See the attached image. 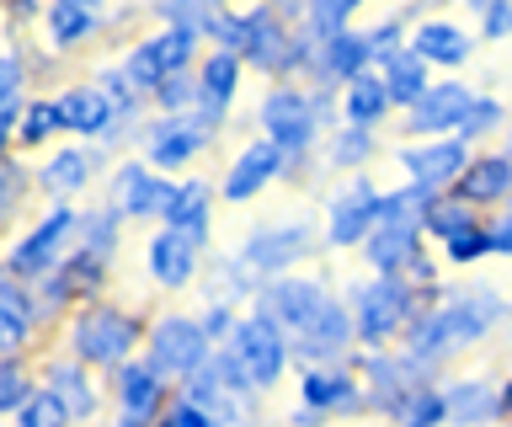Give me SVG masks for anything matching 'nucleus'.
Returning <instances> with one entry per match:
<instances>
[{
  "mask_svg": "<svg viewBox=\"0 0 512 427\" xmlns=\"http://www.w3.org/2000/svg\"><path fill=\"white\" fill-rule=\"evenodd\" d=\"M502 321H512V299L496 289V283H470V289H448L432 310L416 315L411 337L400 347L416 358H427V363H438V369H448L459 353H470V347L486 342Z\"/></svg>",
  "mask_w": 512,
  "mask_h": 427,
  "instance_id": "f257e3e1",
  "label": "nucleus"
},
{
  "mask_svg": "<svg viewBox=\"0 0 512 427\" xmlns=\"http://www.w3.org/2000/svg\"><path fill=\"white\" fill-rule=\"evenodd\" d=\"M144 342H150V315L139 305H123V299H96L59 326V347L102 379L123 374L134 358H144Z\"/></svg>",
  "mask_w": 512,
  "mask_h": 427,
  "instance_id": "f03ea898",
  "label": "nucleus"
},
{
  "mask_svg": "<svg viewBox=\"0 0 512 427\" xmlns=\"http://www.w3.org/2000/svg\"><path fill=\"white\" fill-rule=\"evenodd\" d=\"M256 134L267 139V145L283 150V187H294L310 177V166L320 161V145H326V118H320V102L310 86H267L262 102H256Z\"/></svg>",
  "mask_w": 512,
  "mask_h": 427,
  "instance_id": "7ed1b4c3",
  "label": "nucleus"
},
{
  "mask_svg": "<svg viewBox=\"0 0 512 427\" xmlns=\"http://www.w3.org/2000/svg\"><path fill=\"white\" fill-rule=\"evenodd\" d=\"M342 299L352 310V326H358V353H390L411 337L416 315L432 310V299H422L406 278H374V273L347 283Z\"/></svg>",
  "mask_w": 512,
  "mask_h": 427,
  "instance_id": "20e7f679",
  "label": "nucleus"
},
{
  "mask_svg": "<svg viewBox=\"0 0 512 427\" xmlns=\"http://www.w3.org/2000/svg\"><path fill=\"white\" fill-rule=\"evenodd\" d=\"M75 251H80V203H43V209L22 225V235L6 246L0 273L38 289L48 273H59V267L75 257Z\"/></svg>",
  "mask_w": 512,
  "mask_h": 427,
  "instance_id": "39448f33",
  "label": "nucleus"
},
{
  "mask_svg": "<svg viewBox=\"0 0 512 427\" xmlns=\"http://www.w3.org/2000/svg\"><path fill=\"white\" fill-rule=\"evenodd\" d=\"M326 251V235H320L315 219H267V225L246 230L235 257L246 262V273L256 283H278L288 273H304V262H315Z\"/></svg>",
  "mask_w": 512,
  "mask_h": 427,
  "instance_id": "423d86ee",
  "label": "nucleus"
},
{
  "mask_svg": "<svg viewBox=\"0 0 512 427\" xmlns=\"http://www.w3.org/2000/svg\"><path fill=\"white\" fill-rule=\"evenodd\" d=\"M219 353L235 363L240 379H246L256 395H272L288 374H299V363H294V337H288L278 321H267L262 310H251V305H246V315H240L235 337L224 342Z\"/></svg>",
  "mask_w": 512,
  "mask_h": 427,
  "instance_id": "0eeeda50",
  "label": "nucleus"
},
{
  "mask_svg": "<svg viewBox=\"0 0 512 427\" xmlns=\"http://www.w3.org/2000/svg\"><path fill=\"white\" fill-rule=\"evenodd\" d=\"M214 353H219V347L208 342L198 310H160V315H150L144 363H150L160 379H171L176 390H182L198 369H208V363H214Z\"/></svg>",
  "mask_w": 512,
  "mask_h": 427,
  "instance_id": "6e6552de",
  "label": "nucleus"
},
{
  "mask_svg": "<svg viewBox=\"0 0 512 427\" xmlns=\"http://www.w3.org/2000/svg\"><path fill=\"white\" fill-rule=\"evenodd\" d=\"M203 54H208V43L198 33H171V27H155V33H144V38L128 43V49L118 54V65L128 75V86L150 102L155 91L171 81V75H192V70H198Z\"/></svg>",
  "mask_w": 512,
  "mask_h": 427,
  "instance_id": "1a4fd4ad",
  "label": "nucleus"
},
{
  "mask_svg": "<svg viewBox=\"0 0 512 427\" xmlns=\"http://www.w3.org/2000/svg\"><path fill=\"white\" fill-rule=\"evenodd\" d=\"M352 369H358V379H363L368 411L384 417V422H390L422 385H443L438 363L416 358V353H406V347H390V353H358V358H352Z\"/></svg>",
  "mask_w": 512,
  "mask_h": 427,
  "instance_id": "9d476101",
  "label": "nucleus"
},
{
  "mask_svg": "<svg viewBox=\"0 0 512 427\" xmlns=\"http://www.w3.org/2000/svg\"><path fill=\"white\" fill-rule=\"evenodd\" d=\"M299 401L288 411V427H326V422H342V417H363L368 401H363V379L352 363H331V369H299L294 379Z\"/></svg>",
  "mask_w": 512,
  "mask_h": 427,
  "instance_id": "9b49d317",
  "label": "nucleus"
},
{
  "mask_svg": "<svg viewBox=\"0 0 512 427\" xmlns=\"http://www.w3.org/2000/svg\"><path fill=\"white\" fill-rule=\"evenodd\" d=\"M176 182L182 177H160L150 161H139V155H118L107 171V203L118 209L128 225H166L171 203H176Z\"/></svg>",
  "mask_w": 512,
  "mask_h": 427,
  "instance_id": "f8f14e48",
  "label": "nucleus"
},
{
  "mask_svg": "<svg viewBox=\"0 0 512 427\" xmlns=\"http://www.w3.org/2000/svg\"><path fill=\"white\" fill-rule=\"evenodd\" d=\"M38 385L48 395H59L64 411L75 417V427H96L112 411V395H107V379L91 374L80 358H70L64 347H48L38 353Z\"/></svg>",
  "mask_w": 512,
  "mask_h": 427,
  "instance_id": "ddd939ff",
  "label": "nucleus"
},
{
  "mask_svg": "<svg viewBox=\"0 0 512 427\" xmlns=\"http://www.w3.org/2000/svg\"><path fill=\"white\" fill-rule=\"evenodd\" d=\"M379 198H384V187L374 177H347L336 187L326 198V214H320L326 251H363L368 235L379 230Z\"/></svg>",
  "mask_w": 512,
  "mask_h": 427,
  "instance_id": "4468645a",
  "label": "nucleus"
},
{
  "mask_svg": "<svg viewBox=\"0 0 512 427\" xmlns=\"http://www.w3.org/2000/svg\"><path fill=\"white\" fill-rule=\"evenodd\" d=\"M219 145V129L208 118H150V129L139 139V161H150L160 177H182L187 166H198L208 150Z\"/></svg>",
  "mask_w": 512,
  "mask_h": 427,
  "instance_id": "2eb2a0df",
  "label": "nucleus"
},
{
  "mask_svg": "<svg viewBox=\"0 0 512 427\" xmlns=\"http://www.w3.org/2000/svg\"><path fill=\"white\" fill-rule=\"evenodd\" d=\"M107 161H112V155L102 145H75V139H64V145L38 155V166H32V177H38V198L43 203H80L96 182H102Z\"/></svg>",
  "mask_w": 512,
  "mask_h": 427,
  "instance_id": "dca6fc26",
  "label": "nucleus"
},
{
  "mask_svg": "<svg viewBox=\"0 0 512 427\" xmlns=\"http://www.w3.org/2000/svg\"><path fill=\"white\" fill-rule=\"evenodd\" d=\"M107 395H112V427H160L166 406L176 401V385L160 379L144 358H134L123 374L107 379Z\"/></svg>",
  "mask_w": 512,
  "mask_h": 427,
  "instance_id": "f3484780",
  "label": "nucleus"
},
{
  "mask_svg": "<svg viewBox=\"0 0 512 427\" xmlns=\"http://www.w3.org/2000/svg\"><path fill=\"white\" fill-rule=\"evenodd\" d=\"M470 161H475V150L459 145V139H406V145L395 150V166L406 171L400 182L427 187V193H438V198H448L464 182Z\"/></svg>",
  "mask_w": 512,
  "mask_h": 427,
  "instance_id": "a211bd4d",
  "label": "nucleus"
},
{
  "mask_svg": "<svg viewBox=\"0 0 512 427\" xmlns=\"http://www.w3.org/2000/svg\"><path fill=\"white\" fill-rule=\"evenodd\" d=\"M208 273V246L192 241L182 230H150V241H144V278L155 283L160 294H187L192 283Z\"/></svg>",
  "mask_w": 512,
  "mask_h": 427,
  "instance_id": "6ab92c4d",
  "label": "nucleus"
},
{
  "mask_svg": "<svg viewBox=\"0 0 512 427\" xmlns=\"http://www.w3.org/2000/svg\"><path fill=\"white\" fill-rule=\"evenodd\" d=\"M331 294H336V289H331L320 273H288V278H278V283H262V289H256V299H251V310H262L267 321H278V326L288 331V337H299V331L331 305Z\"/></svg>",
  "mask_w": 512,
  "mask_h": 427,
  "instance_id": "aec40b11",
  "label": "nucleus"
},
{
  "mask_svg": "<svg viewBox=\"0 0 512 427\" xmlns=\"http://www.w3.org/2000/svg\"><path fill=\"white\" fill-rule=\"evenodd\" d=\"M43 331H48V315L38 289L0 273V358H38Z\"/></svg>",
  "mask_w": 512,
  "mask_h": 427,
  "instance_id": "412c9836",
  "label": "nucleus"
},
{
  "mask_svg": "<svg viewBox=\"0 0 512 427\" xmlns=\"http://www.w3.org/2000/svg\"><path fill=\"white\" fill-rule=\"evenodd\" d=\"M352 358H358V326H352L347 299L331 294V305L294 337V363L299 369H331V363H352Z\"/></svg>",
  "mask_w": 512,
  "mask_h": 427,
  "instance_id": "4be33fe9",
  "label": "nucleus"
},
{
  "mask_svg": "<svg viewBox=\"0 0 512 427\" xmlns=\"http://www.w3.org/2000/svg\"><path fill=\"white\" fill-rule=\"evenodd\" d=\"M283 150L278 145H267L262 134H251L246 145L235 150V161L219 171V198L224 203H235V209H246V203H256L262 193H272V187H283Z\"/></svg>",
  "mask_w": 512,
  "mask_h": 427,
  "instance_id": "5701e85b",
  "label": "nucleus"
},
{
  "mask_svg": "<svg viewBox=\"0 0 512 427\" xmlns=\"http://www.w3.org/2000/svg\"><path fill=\"white\" fill-rule=\"evenodd\" d=\"M480 97V86H470L464 75H438V86L427 91V102L416 107V113H406L400 123H406V139H454L459 123L470 118V107Z\"/></svg>",
  "mask_w": 512,
  "mask_h": 427,
  "instance_id": "b1692460",
  "label": "nucleus"
},
{
  "mask_svg": "<svg viewBox=\"0 0 512 427\" xmlns=\"http://www.w3.org/2000/svg\"><path fill=\"white\" fill-rule=\"evenodd\" d=\"M475 49H480L475 27H464L459 17H443V11H422L411 27V54H422L438 75H459L475 59Z\"/></svg>",
  "mask_w": 512,
  "mask_h": 427,
  "instance_id": "393cba45",
  "label": "nucleus"
},
{
  "mask_svg": "<svg viewBox=\"0 0 512 427\" xmlns=\"http://www.w3.org/2000/svg\"><path fill=\"white\" fill-rule=\"evenodd\" d=\"M107 11L96 6V0H48L43 6V43H48V54L64 59V54H80L86 43H96L107 33Z\"/></svg>",
  "mask_w": 512,
  "mask_h": 427,
  "instance_id": "a878e982",
  "label": "nucleus"
},
{
  "mask_svg": "<svg viewBox=\"0 0 512 427\" xmlns=\"http://www.w3.org/2000/svg\"><path fill=\"white\" fill-rule=\"evenodd\" d=\"M363 75H374V49H368V33L358 27V33H342V38L320 43L315 65H310V81H304V86L336 91V97H342V91L352 81H363Z\"/></svg>",
  "mask_w": 512,
  "mask_h": 427,
  "instance_id": "bb28decb",
  "label": "nucleus"
},
{
  "mask_svg": "<svg viewBox=\"0 0 512 427\" xmlns=\"http://www.w3.org/2000/svg\"><path fill=\"white\" fill-rule=\"evenodd\" d=\"M240 86H246V65L224 49H208L198 65V118H208L224 134V123H230L235 102H240Z\"/></svg>",
  "mask_w": 512,
  "mask_h": 427,
  "instance_id": "cd10ccee",
  "label": "nucleus"
},
{
  "mask_svg": "<svg viewBox=\"0 0 512 427\" xmlns=\"http://www.w3.org/2000/svg\"><path fill=\"white\" fill-rule=\"evenodd\" d=\"M54 102H59L64 139H75V145H102V139H107V129H112V102L102 97V86H96V81L59 86Z\"/></svg>",
  "mask_w": 512,
  "mask_h": 427,
  "instance_id": "c85d7f7f",
  "label": "nucleus"
},
{
  "mask_svg": "<svg viewBox=\"0 0 512 427\" xmlns=\"http://www.w3.org/2000/svg\"><path fill=\"white\" fill-rule=\"evenodd\" d=\"M459 203H470L475 214H502L507 198H512V155L496 145V150H480L470 171H464V182L454 187Z\"/></svg>",
  "mask_w": 512,
  "mask_h": 427,
  "instance_id": "c756f323",
  "label": "nucleus"
},
{
  "mask_svg": "<svg viewBox=\"0 0 512 427\" xmlns=\"http://www.w3.org/2000/svg\"><path fill=\"white\" fill-rule=\"evenodd\" d=\"M448 427H496L502 422V379L491 374H459L443 379Z\"/></svg>",
  "mask_w": 512,
  "mask_h": 427,
  "instance_id": "7c9ffc66",
  "label": "nucleus"
},
{
  "mask_svg": "<svg viewBox=\"0 0 512 427\" xmlns=\"http://www.w3.org/2000/svg\"><path fill=\"white\" fill-rule=\"evenodd\" d=\"M219 182H208V177H182L176 182V203H171V214H166V230H182L192 235V241H214V209H219Z\"/></svg>",
  "mask_w": 512,
  "mask_h": 427,
  "instance_id": "2f4dec72",
  "label": "nucleus"
},
{
  "mask_svg": "<svg viewBox=\"0 0 512 427\" xmlns=\"http://www.w3.org/2000/svg\"><path fill=\"white\" fill-rule=\"evenodd\" d=\"M422 251H427L422 230H384L379 225L358 257H363V273H374V278H406V267L422 257Z\"/></svg>",
  "mask_w": 512,
  "mask_h": 427,
  "instance_id": "473e14b6",
  "label": "nucleus"
},
{
  "mask_svg": "<svg viewBox=\"0 0 512 427\" xmlns=\"http://www.w3.org/2000/svg\"><path fill=\"white\" fill-rule=\"evenodd\" d=\"M379 75H384V91H390V102H395L400 118L416 113V107L427 102V91L438 86V70H432L422 54H411V49H400L395 59H384Z\"/></svg>",
  "mask_w": 512,
  "mask_h": 427,
  "instance_id": "72a5a7b5",
  "label": "nucleus"
},
{
  "mask_svg": "<svg viewBox=\"0 0 512 427\" xmlns=\"http://www.w3.org/2000/svg\"><path fill=\"white\" fill-rule=\"evenodd\" d=\"M379 150H384V139L379 134H368V129H331L326 134V145H320V166L336 171V177H368V166L379 161Z\"/></svg>",
  "mask_w": 512,
  "mask_h": 427,
  "instance_id": "f704fd0d",
  "label": "nucleus"
},
{
  "mask_svg": "<svg viewBox=\"0 0 512 427\" xmlns=\"http://www.w3.org/2000/svg\"><path fill=\"white\" fill-rule=\"evenodd\" d=\"M395 118V102H390V91H384V75H363V81H352L342 91V123L347 129H368V134H379L384 123Z\"/></svg>",
  "mask_w": 512,
  "mask_h": 427,
  "instance_id": "c9c22d12",
  "label": "nucleus"
},
{
  "mask_svg": "<svg viewBox=\"0 0 512 427\" xmlns=\"http://www.w3.org/2000/svg\"><path fill=\"white\" fill-rule=\"evenodd\" d=\"M54 145H64L59 102H54V91H38V97L27 102V113H22V129H16L11 150H16V155H48Z\"/></svg>",
  "mask_w": 512,
  "mask_h": 427,
  "instance_id": "e433bc0d",
  "label": "nucleus"
},
{
  "mask_svg": "<svg viewBox=\"0 0 512 427\" xmlns=\"http://www.w3.org/2000/svg\"><path fill=\"white\" fill-rule=\"evenodd\" d=\"M432 209H438V193L411 187V182H395V187H384V198H379V225L384 230H422L427 235Z\"/></svg>",
  "mask_w": 512,
  "mask_h": 427,
  "instance_id": "4c0bfd02",
  "label": "nucleus"
},
{
  "mask_svg": "<svg viewBox=\"0 0 512 427\" xmlns=\"http://www.w3.org/2000/svg\"><path fill=\"white\" fill-rule=\"evenodd\" d=\"M123 235H128V219L112 209L107 198H102V203H91V209H80V251H86V257L118 262Z\"/></svg>",
  "mask_w": 512,
  "mask_h": 427,
  "instance_id": "58836bf2",
  "label": "nucleus"
},
{
  "mask_svg": "<svg viewBox=\"0 0 512 427\" xmlns=\"http://www.w3.org/2000/svg\"><path fill=\"white\" fill-rule=\"evenodd\" d=\"M507 123H512L507 102L496 97V91H480L475 107H470V118L459 123V134H454V139H459V145H470V150L480 155V150H496L491 139H502V134H507Z\"/></svg>",
  "mask_w": 512,
  "mask_h": 427,
  "instance_id": "ea45409f",
  "label": "nucleus"
},
{
  "mask_svg": "<svg viewBox=\"0 0 512 427\" xmlns=\"http://www.w3.org/2000/svg\"><path fill=\"white\" fill-rule=\"evenodd\" d=\"M38 363L32 358H0V417L16 422L22 417V406L38 395Z\"/></svg>",
  "mask_w": 512,
  "mask_h": 427,
  "instance_id": "a19ab883",
  "label": "nucleus"
},
{
  "mask_svg": "<svg viewBox=\"0 0 512 427\" xmlns=\"http://www.w3.org/2000/svg\"><path fill=\"white\" fill-rule=\"evenodd\" d=\"M27 193H38V177H32V161L27 155L6 150V161H0V219H22V203Z\"/></svg>",
  "mask_w": 512,
  "mask_h": 427,
  "instance_id": "79ce46f5",
  "label": "nucleus"
},
{
  "mask_svg": "<svg viewBox=\"0 0 512 427\" xmlns=\"http://www.w3.org/2000/svg\"><path fill=\"white\" fill-rule=\"evenodd\" d=\"M304 33H310L315 43H331V38H342V33H358V0H310Z\"/></svg>",
  "mask_w": 512,
  "mask_h": 427,
  "instance_id": "37998d69",
  "label": "nucleus"
},
{
  "mask_svg": "<svg viewBox=\"0 0 512 427\" xmlns=\"http://www.w3.org/2000/svg\"><path fill=\"white\" fill-rule=\"evenodd\" d=\"M486 214H475L470 203H459L454 193L448 198H438V209H432V219H427V246H448L454 235H464V230H475Z\"/></svg>",
  "mask_w": 512,
  "mask_h": 427,
  "instance_id": "c03bdc74",
  "label": "nucleus"
},
{
  "mask_svg": "<svg viewBox=\"0 0 512 427\" xmlns=\"http://www.w3.org/2000/svg\"><path fill=\"white\" fill-rule=\"evenodd\" d=\"M390 427H448V401H443V385H422L406 406L390 417Z\"/></svg>",
  "mask_w": 512,
  "mask_h": 427,
  "instance_id": "a18cd8bd",
  "label": "nucleus"
},
{
  "mask_svg": "<svg viewBox=\"0 0 512 427\" xmlns=\"http://www.w3.org/2000/svg\"><path fill=\"white\" fill-rule=\"evenodd\" d=\"M438 257H443V267H454V273H470V267L491 262V246H486V219H480L475 230L454 235L448 246H438Z\"/></svg>",
  "mask_w": 512,
  "mask_h": 427,
  "instance_id": "49530a36",
  "label": "nucleus"
},
{
  "mask_svg": "<svg viewBox=\"0 0 512 427\" xmlns=\"http://www.w3.org/2000/svg\"><path fill=\"white\" fill-rule=\"evenodd\" d=\"M182 395H187L192 406H203L208 417H219V406L230 401V385H224V374H219V353H214V363H208V369H198V374L187 379Z\"/></svg>",
  "mask_w": 512,
  "mask_h": 427,
  "instance_id": "de8ad7c7",
  "label": "nucleus"
},
{
  "mask_svg": "<svg viewBox=\"0 0 512 427\" xmlns=\"http://www.w3.org/2000/svg\"><path fill=\"white\" fill-rule=\"evenodd\" d=\"M470 17H475L480 43H507L512 38V0H475Z\"/></svg>",
  "mask_w": 512,
  "mask_h": 427,
  "instance_id": "09e8293b",
  "label": "nucleus"
},
{
  "mask_svg": "<svg viewBox=\"0 0 512 427\" xmlns=\"http://www.w3.org/2000/svg\"><path fill=\"white\" fill-rule=\"evenodd\" d=\"M240 315H246V305H230V299H203L198 321H203V331H208V342H214V347H224V342L235 337Z\"/></svg>",
  "mask_w": 512,
  "mask_h": 427,
  "instance_id": "8fccbe9b",
  "label": "nucleus"
},
{
  "mask_svg": "<svg viewBox=\"0 0 512 427\" xmlns=\"http://www.w3.org/2000/svg\"><path fill=\"white\" fill-rule=\"evenodd\" d=\"M11 427H75V417L64 411V401H59V395L38 390V395H32V401L22 406V417H16Z\"/></svg>",
  "mask_w": 512,
  "mask_h": 427,
  "instance_id": "3c124183",
  "label": "nucleus"
},
{
  "mask_svg": "<svg viewBox=\"0 0 512 427\" xmlns=\"http://www.w3.org/2000/svg\"><path fill=\"white\" fill-rule=\"evenodd\" d=\"M160 427H214V417H208L203 406H192L182 390H176V401L166 406V417H160Z\"/></svg>",
  "mask_w": 512,
  "mask_h": 427,
  "instance_id": "603ef678",
  "label": "nucleus"
},
{
  "mask_svg": "<svg viewBox=\"0 0 512 427\" xmlns=\"http://www.w3.org/2000/svg\"><path fill=\"white\" fill-rule=\"evenodd\" d=\"M486 246L491 257L512 262V214H486Z\"/></svg>",
  "mask_w": 512,
  "mask_h": 427,
  "instance_id": "864d4df0",
  "label": "nucleus"
},
{
  "mask_svg": "<svg viewBox=\"0 0 512 427\" xmlns=\"http://www.w3.org/2000/svg\"><path fill=\"white\" fill-rule=\"evenodd\" d=\"M502 427H512V374L502 379Z\"/></svg>",
  "mask_w": 512,
  "mask_h": 427,
  "instance_id": "5fc2aeb1",
  "label": "nucleus"
},
{
  "mask_svg": "<svg viewBox=\"0 0 512 427\" xmlns=\"http://www.w3.org/2000/svg\"><path fill=\"white\" fill-rule=\"evenodd\" d=\"M502 150L512 155V123H507V134H502Z\"/></svg>",
  "mask_w": 512,
  "mask_h": 427,
  "instance_id": "6e6d98bb",
  "label": "nucleus"
},
{
  "mask_svg": "<svg viewBox=\"0 0 512 427\" xmlns=\"http://www.w3.org/2000/svg\"><path fill=\"white\" fill-rule=\"evenodd\" d=\"M262 427H288V422H262Z\"/></svg>",
  "mask_w": 512,
  "mask_h": 427,
  "instance_id": "4d7b16f0",
  "label": "nucleus"
},
{
  "mask_svg": "<svg viewBox=\"0 0 512 427\" xmlns=\"http://www.w3.org/2000/svg\"><path fill=\"white\" fill-rule=\"evenodd\" d=\"M502 214H512V198H507V209H502Z\"/></svg>",
  "mask_w": 512,
  "mask_h": 427,
  "instance_id": "13d9d810",
  "label": "nucleus"
},
{
  "mask_svg": "<svg viewBox=\"0 0 512 427\" xmlns=\"http://www.w3.org/2000/svg\"><path fill=\"white\" fill-rule=\"evenodd\" d=\"M96 427H112V422H96Z\"/></svg>",
  "mask_w": 512,
  "mask_h": 427,
  "instance_id": "bf43d9fd",
  "label": "nucleus"
}]
</instances>
